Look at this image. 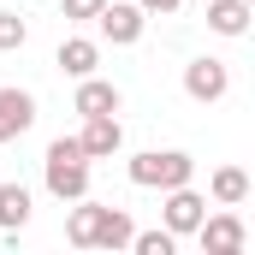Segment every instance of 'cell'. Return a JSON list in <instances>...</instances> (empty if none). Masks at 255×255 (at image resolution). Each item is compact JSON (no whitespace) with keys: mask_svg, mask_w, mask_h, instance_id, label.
<instances>
[{"mask_svg":"<svg viewBox=\"0 0 255 255\" xmlns=\"http://www.w3.org/2000/svg\"><path fill=\"white\" fill-rule=\"evenodd\" d=\"M42 184H48L54 202H77V196H89V154L77 148V136L48 142V154H42Z\"/></svg>","mask_w":255,"mask_h":255,"instance_id":"6da1fadb","label":"cell"},{"mask_svg":"<svg viewBox=\"0 0 255 255\" xmlns=\"http://www.w3.org/2000/svg\"><path fill=\"white\" fill-rule=\"evenodd\" d=\"M196 178V160L184 148H142L130 154V184L136 190H172V184H190Z\"/></svg>","mask_w":255,"mask_h":255,"instance_id":"7a4b0ae2","label":"cell"},{"mask_svg":"<svg viewBox=\"0 0 255 255\" xmlns=\"http://www.w3.org/2000/svg\"><path fill=\"white\" fill-rule=\"evenodd\" d=\"M190 238H196L208 255H244V244H250V226H244L232 208H220V214H202V226H196Z\"/></svg>","mask_w":255,"mask_h":255,"instance_id":"3957f363","label":"cell"},{"mask_svg":"<svg viewBox=\"0 0 255 255\" xmlns=\"http://www.w3.org/2000/svg\"><path fill=\"white\" fill-rule=\"evenodd\" d=\"M184 95H190L196 107L226 101V95H232V65H226V60H208V54L190 60V65H184Z\"/></svg>","mask_w":255,"mask_h":255,"instance_id":"277c9868","label":"cell"},{"mask_svg":"<svg viewBox=\"0 0 255 255\" xmlns=\"http://www.w3.org/2000/svg\"><path fill=\"white\" fill-rule=\"evenodd\" d=\"M202 214H208V196L202 190H190V184L160 190V226H166L172 238H190L196 226H202Z\"/></svg>","mask_w":255,"mask_h":255,"instance_id":"5b68a950","label":"cell"},{"mask_svg":"<svg viewBox=\"0 0 255 255\" xmlns=\"http://www.w3.org/2000/svg\"><path fill=\"white\" fill-rule=\"evenodd\" d=\"M95 24H101V42H113V48H136L142 30H148V12H142L136 0H107Z\"/></svg>","mask_w":255,"mask_h":255,"instance_id":"8992f818","label":"cell"},{"mask_svg":"<svg viewBox=\"0 0 255 255\" xmlns=\"http://www.w3.org/2000/svg\"><path fill=\"white\" fill-rule=\"evenodd\" d=\"M77 148H83L89 160H113V154L125 148V125H119V113H89L83 130H77Z\"/></svg>","mask_w":255,"mask_h":255,"instance_id":"52a82bcc","label":"cell"},{"mask_svg":"<svg viewBox=\"0 0 255 255\" xmlns=\"http://www.w3.org/2000/svg\"><path fill=\"white\" fill-rule=\"evenodd\" d=\"M30 125H36V95L18 89V83H6L0 89V142H18Z\"/></svg>","mask_w":255,"mask_h":255,"instance_id":"ba28073f","label":"cell"},{"mask_svg":"<svg viewBox=\"0 0 255 255\" xmlns=\"http://www.w3.org/2000/svg\"><path fill=\"white\" fill-rule=\"evenodd\" d=\"M119 101H125V95H119V83H107V77H95V71H89V77H77L71 113H83V119H89V113H119Z\"/></svg>","mask_w":255,"mask_h":255,"instance_id":"9c48e42d","label":"cell"},{"mask_svg":"<svg viewBox=\"0 0 255 255\" xmlns=\"http://www.w3.org/2000/svg\"><path fill=\"white\" fill-rule=\"evenodd\" d=\"M250 18H255L250 0H208V30H214V36H226V42L250 36Z\"/></svg>","mask_w":255,"mask_h":255,"instance_id":"30bf717a","label":"cell"},{"mask_svg":"<svg viewBox=\"0 0 255 255\" xmlns=\"http://www.w3.org/2000/svg\"><path fill=\"white\" fill-rule=\"evenodd\" d=\"M71 214H65V238L77 244V250H95V226H101V208L107 202H89V196H77V202H65Z\"/></svg>","mask_w":255,"mask_h":255,"instance_id":"8fae6325","label":"cell"},{"mask_svg":"<svg viewBox=\"0 0 255 255\" xmlns=\"http://www.w3.org/2000/svg\"><path fill=\"white\" fill-rule=\"evenodd\" d=\"M54 65H60L65 77H89V71L101 65V42H89V36H65L60 54H54Z\"/></svg>","mask_w":255,"mask_h":255,"instance_id":"7c38bea8","label":"cell"},{"mask_svg":"<svg viewBox=\"0 0 255 255\" xmlns=\"http://www.w3.org/2000/svg\"><path fill=\"white\" fill-rule=\"evenodd\" d=\"M208 196H214L220 208H238V202H250V172H244V166H220V172L208 178Z\"/></svg>","mask_w":255,"mask_h":255,"instance_id":"4fadbf2b","label":"cell"},{"mask_svg":"<svg viewBox=\"0 0 255 255\" xmlns=\"http://www.w3.org/2000/svg\"><path fill=\"white\" fill-rule=\"evenodd\" d=\"M30 190L24 184H0V232H24L30 226Z\"/></svg>","mask_w":255,"mask_h":255,"instance_id":"5bb4252c","label":"cell"},{"mask_svg":"<svg viewBox=\"0 0 255 255\" xmlns=\"http://www.w3.org/2000/svg\"><path fill=\"white\" fill-rule=\"evenodd\" d=\"M130 214L125 208H101V226H95V250H130Z\"/></svg>","mask_w":255,"mask_h":255,"instance_id":"9a60e30c","label":"cell"},{"mask_svg":"<svg viewBox=\"0 0 255 255\" xmlns=\"http://www.w3.org/2000/svg\"><path fill=\"white\" fill-rule=\"evenodd\" d=\"M130 250H136V255H172L178 238H172L166 226H160V232H130Z\"/></svg>","mask_w":255,"mask_h":255,"instance_id":"2e32d148","label":"cell"},{"mask_svg":"<svg viewBox=\"0 0 255 255\" xmlns=\"http://www.w3.org/2000/svg\"><path fill=\"white\" fill-rule=\"evenodd\" d=\"M24 42H30V24L18 12H0V54H18Z\"/></svg>","mask_w":255,"mask_h":255,"instance_id":"e0dca14e","label":"cell"},{"mask_svg":"<svg viewBox=\"0 0 255 255\" xmlns=\"http://www.w3.org/2000/svg\"><path fill=\"white\" fill-rule=\"evenodd\" d=\"M101 6H107V0H65L60 18H71V24H95V18H101Z\"/></svg>","mask_w":255,"mask_h":255,"instance_id":"ac0fdd59","label":"cell"},{"mask_svg":"<svg viewBox=\"0 0 255 255\" xmlns=\"http://www.w3.org/2000/svg\"><path fill=\"white\" fill-rule=\"evenodd\" d=\"M136 6H142V12H148V18H154V12H178V6H184V0H136Z\"/></svg>","mask_w":255,"mask_h":255,"instance_id":"d6986e66","label":"cell"}]
</instances>
